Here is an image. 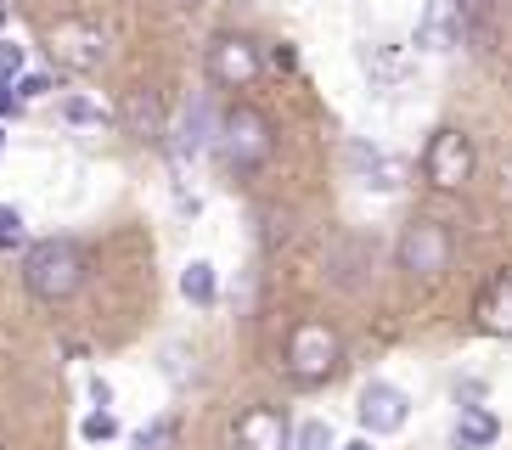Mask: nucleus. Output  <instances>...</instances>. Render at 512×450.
Instances as JSON below:
<instances>
[{
  "instance_id": "19",
  "label": "nucleus",
  "mask_w": 512,
  "mask_h": 450,
  "mask_svg": "<svg viewBox=\"0 0 512 450\" xmlns=\"http://www.w3.org/2000/svg\"><path fill=\"white\" fill-rule=\"evenodd\" d=\"M169 439H175V422H169V417H158L152 428H141L136 450H169Z\"/></svg>"
},
{
  "instance_id": "7",
  "label": "nucleus",
  "mask_w": 512,
  "mask_h": 450,
  "mask_svg": "<svg viewBox=\"0 0 512 450\" xmlns=\"http://www.w3.org/2000/svg\"><path fill=\"white\" fill-rule=\"evenodd\" d=\"M259 68H265V51H259L248 34H220V40L209 45V79L226 90H248L259 79Z\"/></svg>"
},
{
  "instance_id": "27",
  "label": "nucleus",
  "mask_w": 512,
  "mask_h": 450,
  "mask_svg": "<svg viewBox=\"0 0 512 450\" xmlns=\"http://www.w3.org/2000/svg\"><path fill=\"white\" fill-rule=\"evenodd\" d=\"M0 23H6V6H0Z\"/></svg>"
},
{
  "instance_id": "3",
  "label": "nucleus",
  "mask_w": 512,
  "mask_h": 450,
  "mask_svg": "<svg viewBox=\"0 0 512 450\" xmlns=\"http://www.w3.org/2000/svg\"><path fill=\"white\" fill-rule=\"evenodd\" d=\"M338 360H344V344H338V332L327 327V321H299L293 327V338H287V372H293V383H327L332 372H338Z\"/></svg>"
},
{
  "instance_id": "9",
  "label": "nucleus",
  "mask_w": 512,
  "mask_h": 450,
  "mask_svg": "<svg viewBox=\"0 0 512 450\" xmlns=\"http://www.w3.org/2000/svg\"><path fill=\"white\" fill-rule=\"evenodd\" d=\"M355 411H361V428H366V434H400V428H406V417H411L406 394L394 389V383H366Z\"/></svg>"
},
{
  "instance_id": "5",
  "label": "nucleus",
  "mask_w": 512,
  "mask_h": 450,
  "mask_svg": "<svg viewBox=\"0 0 512 450\" xmlns=\"http://www.w3.org/2000/svg\"><path fill=\"white\" fill-rule=\"evenodd\" d=\"M46 51L68 74H96L107 62V34L96 23H85V17H62V23L46 29Z\"/></svg>"
},
{
  "instance_id": "16",
  "label": "nucleus",
  "mask_w": 512,
  "mask_h": 450,
  "mask_svg": "<svg viewBox=\"0 0 512 450\" xmlns=\"http://www.w3.org/2000/svg\"><path fill=\"white\" fill-rule=\"evenodd\" d=\"M181 293H186V304H203V310L220 299V276H214L209 259H192V265L181 270Z\"/></svg>"
},
{
  "instance_id": "6",
  "label": "nucleus",
  "mask_w": 512,
  "mask_h": 450,
  "mask_svg": "<svg viewBox=\"0 0 512 450\" xmlns=\"http://www.w3.org/2000/svg\"><path fill=\"white\" fill-rule=\"evenodd\" d=\"M400 265L417 276V282H434L451 270V231L439 220H411L406 237H400Z\"/></svg>"
},
{
  "instance_id": "22",
  "label": "nucleus",
  "mask_w": 512,
  "mask_h": 450,
  "mask_svg": "<svg viewBox=\"0 0 512 450\" xmlns=\"http://www.w3.org/2000/svg\"><path fill=\"white\" fill-rule=\"evenodd\" d=\"M119 434V422L107 417V411H91V417H85V439H96V445H102V439H113Z\"/></svg>"
},
{
  "instance_id": "24",
  "label": "nucleus",
  "mask_w": 512,
  "mask_h": 450,
  "mask_svg": "<svg viewBox=\"0 0 512 450\" xmlns=\"http://www.w3.org/2000/svg\"><path fill=\"white\" fill-rule=\"evenodd\" d=\"M23 107H29V102L17 96V85H12V79H0V119H17Z\"/></svg>"
},
{
  "instance_id": "15",
  "label": "nucleus",
  "mask_w": 512,
  "mask_h": 450,
  "mask_svg": "<svg viewBox=\"0 0 512 450\" xmlns=\"http://www.w3.org/2000/svg\"><path fill=\"white\" fill-rule=\"evenodd\" d=\"M349 164L366 175V186H377V192H389V186H400V164L394 158H383L377 147H366V141H349Z\"/></svg>"
},
{
  "instance_id": "21",
  "label": "nucleus",
  "mask_w": 512,
  "mask_h": 450,
  "mask_svg": "<svg viewBox=\"0 0 512 450\" xmlns=\"http://www.w3.org/2000/svg\"><path fill=\"white\" fill-rule=\"evenodd\" d=\"M46 90H51V74H17V96L23 102H40Z\"/></svg>"
},
{
  "instance_id": "25",
  "label": "nucleus",
  "mask_w": 512,
  "mask_h": 450,
  "mask_svg": "<svg viewBox=\"0 0 512 450\" xmlns=\"http://www.w3.org/2000/svg\"><path fill=\"white\" fill-rule=\"evenodd\" d=\"M490 6H496V0H456V12H462V23H473V29H479L484 17H490Z\"/></svg>"
},
{
  "instance_id": "11",
  "label": "nucleus",
  "mask_w": 512,
  "mask_h": 450,
  "mask_svg": "<svg viewBox=\"0 0 512 450\" xmlns=\"http://www.w3.org/2000/svg\"><path fill=\"white\" fill-rule=\"evenodd\" d=\"M119 124H124V135H136V141H164V135H169L164 107H158V96H152V90H130V96H124Z\"/></svg>"
},
{
  "instance_id": "4",
  "label": "nucleus",
  "mask_w": 512,
  "mask_h": 450,
  "mask_svg": "<svg viewBox=\"0 0 512 450\" xmlns=\"http://www.w3.org/2000/svg\"><path fill=\"white\" fill-rule=\"evenodd\" d=\"M473 169H479V152H473V141H467L456 124L428 135V147H422V180H428V186L462 192L467 180H473Z\"/></svg>"
},
{
  "instance_id": "18",
  "label": "nucleus",
  "mask_w": 512,
  "mask_h": 450,
  "mask_svg": "<svg viewBox=\"0 0 512 450\" xmlns=\"http://www.w3.org/2000/svg\"><path fill=\"white\" fill-rule=\"evenodd\" d=\"M293 450H338V445H332V428H327V422H304L299 439H293Z\"/></svg>"
},
{
  "instance_id": "12",
  "label": "nucleus",
  "mask_w": 512,
  "mask_h": 450,
  "mask_svg": "<svg viewBox=\"0 0 512 450\" xmlns=\"http://www.w3.org/2000/svg\"><path fill=\"white\" fill-rule=\"evenodd\" d=\"M456 23H462L456 0H428V6H422V23H417V45L422 51H445V45L456 40Z\"/></svg>"
},
{
  "instance_id": "2",
  "label": "nucleus",
  "mask_w": 512,
  "mask_h": 450,
  "mask_svg": "<svg viewBox=\"0 0 512 450\" xmlns=\"http://www.w3.org/2000/svg\"><path fill=\"white\" fill-rule=\"evenodd\" d=\"M214 147H220V158H226L237 175H254L265 158H271V119L265 113H254V107H231L226 119H220V135H214Z\"/></svg>"
},
{
  "instance_id": "14",
  "label": "nucleus",
  "mask_w": 512,
  "mask_h": 450,
  "mask_svg": "<svg viewBox=\"0 0 512 450\" xmlns=\"http://www.w3.org/2000/svg\"><path fill=\"white\" fill-rule=\"evenodd\" d=\"M501 439V422L496 411H484V405H462V422H456V450H484Z\"/></svg>"
},
{
  "instance_id": "8",
  "label": "nucleus",
  "mask_w": 512,
  "mask_h": 450,
  "mask_svg": "<svg viewBox=\"0 0 512 450\" xmlns=\"http://www.w3.org/2000/svg\"><path fill=\"white\" fill-rule=\"evenodd\" d=\"M231 450H287V422L276 405H248L231 422Z\"/></svg>"
},
{
  "instance_id": "29",
  "label": "nucleus",
  "mask_w": 512,
  "mask_h": 450,
  "mask_svg": "<svg viewBox=\"0 0 512 450\" xmlns=\"http://www.w3.org/2000/svg\"><path fill=\"white\" fill-rule=\"evenodd\" d=\"M175 6H192V0H175Z\"/></svg>"
},
{
  "instance_id": "13",
  "label": "nucleus",
  "mask_w": 512,
  "mask_h": 450,
  "mask_svg": "<svg viewBox=\"0 0 512 450\" xmlns=\"http://www.w3.org/2000/svg\"><path fill=\"white\" fill-rule=\"evenodd\" d=\"M209 141H214L209 107H203V102H192V107H186V119L175 124V130H169V147H175V158L186 164V158H197V152L209 147Z\"/></svg>"
},
{
  "instance_id": "1",
  "label": "nucleus",
  "mask_w": 512,
  "mask_h": 450,
  "mask_svg": "<svg viewBox=\"0 0 512 450\" xmlns=\"http://www.w3.org/2000/svg\"><path fill=\"white\" fill-rule=\"evenodd\" d=\"M23 282H29L34 299H46V304H62V299H74L79 282H85V254H79L68 237H46V242H34L29 259H23Z\"/></svg>"
},
{
  "instance_id": "10",
  "label": "nucleus",
  "mask_w": 512,
  "mask_h": 450,
  "mask_svg": "<svg viewBox=\"0 0 512 450\" xmlns=\"http://www.w3.org/2000/svg\"><path fill=\"white\" fill-rule=\"evenodd\" d=\"M473 321H479L490 338H512V270H496V276H490V287H484L479 304H473Z\"/></svg>"
},
{
  "instance_id": "23",
  "label": "nucleus",
  "mask_w": 512,
  "mask_h": 450,
  "mask_svg": "<svg viewBox=\"0 0 512 450\" xmlns=\"http://www.w3.org/2000/svg\"><path fill=\"white\" fill-rule=\"evenodd\" d=\"M17 74H23V45L0 40V79H17Z\"/></svg>"
},
{
  "instance_id": "17",
  "label": "nucleus",
  "mask_w": 512,
  "mask_h": 450,
  "mask_svg": "<svg viewBox=\"0 0 512 450\" xmlns=\"http://www.w3.org/2000/svg\"><path fill=\"white\" fill-rule=\"evenodd\" d=\"M62 119L68 124H107V113L91 102V96H68V102H62Z\"/></svg>"
},
{
  "instance_id": "26",
  "label": "nucleus",
  "mask_w": 512,
  "mask_h": 450,
  "mask_svg": "<svg viewBox=\"0 0 512 450\" xmlns=\"http://www.w3.org/2000/svg\"><path fill=\"white\" fill-rule=\"evenodd\" d=\"M338 450H372V445H366V439H349V445H338Z\"/></svg>"
},
{
  "instance_id": "20",
  "label": "nucleus",
  "mask_w": 512,
  "mask_h": 450,
  "mask_svg": "<svg viewBox=\"0 0 512 450\" xmlns=\"http://www.w3.org/2000/svg\"><path fill=\"white\" fill-rule=\"evenodd\" d=\"M23 242V214L12 203H0V248H17Z\"/></svg>"
},
{
  "instance_id": "28",
  "label": "nucleus",
  "mask_w": 512,
  "mask_h": 450,
  "mask_svg": "<svg viewBox=\"0 0 512 450\" xmlns=\"http://www.w3.org/2000/svg\"><path fill=\"white\" fill-rule=\"evenodd\" d=\"M0 147H6V130H0Z\"/></svg>"
}]
</instances>
